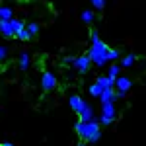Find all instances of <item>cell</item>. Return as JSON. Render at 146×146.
Returning <instances> with one entry per match:
<instances>
[{
  "instance_id": "6da1fadb",
  "label": "cell",
  "mask_w": 146,
  "mask_h": 146,
  "mask_svg": "<svg viewBox=\"0 0 146 146\" xmlns=\"http://www.w3.org/2000/svg\"><path fill=\"white\" fill-rule=\"evenodd\" d=\"M90 39H92V47H90V51H88V56H90L92 64H96V66H105L107 62H113V60L121 58V53H119L117 49H109V47L100 39V35L96 33V31L90 33Z\"/></svg>"
},
{
  "instance_id": "7a4b0ae2",
  "label": "cell",
  "mask_w": 146,
  "mask_h": 146,
  "mask_svg": "<svg viewBox=\"0 0 146 146\" xmlns=\"http://www.w3.org/2000/svg\"><path fill=\"white\" fill-rule=\"evenodd\" d=\"M76 133L82 140H88V142H98L101 138V125L98 119H92V121H78L76 123Z\"/></svg>"
},
{
  "instance_id": "30bf717a",
  "label": "cell",
  "mask_w": 146,
  "mask_h": 146,
  "mask_svg": "<svg viewBox=\"0 0 146 146\" xmlns=\"http://www.w3.org/2000/svg\"><path fill=\"white\" fill-rule=\"evenodd\" d=\"M135 62H136V55H133V53H129V55H125L123 58H121L119 66H121V68H129V66H133Z\"/></svg>"
},
{
  "instance_id": "ffe728a7",
  "label": "cell",
  "mask_w": 146,
  "mask_h": 146,
  "mask_svg": "<svg viewBox=\"0 0 146 146\" xmlns=\"http://www.w3.org/2000/svg\"><path fill=\"white\" fill-rule=\"evenodd\" d=\"M92 2V6L96 8V10H103L105 8V0H90Z\"/></svg>"
},
{
  "instance_id": "7c38bea8",
  "label": "cell",
  "mask_w": 146,
  "mask_h": 146,
  "mask_svg": "<svg viewBox=\"0 0 146 146\" xmlns=\"http://www.w3.org/2000/svg\"><path fill=\"white\" fill-rule=\"evenodd\" d=\"M18 62H20V68H22V70H27V68H29V64H31V56L27 55V53H20Z\"/></svg>"
},
{
  "instance_id": "277c9868",
  "label": "cell",
  "mask_w": 146,
  "mask_h": 146,
  "mask_svg": "<svg viewBox=\"0 0 146 146\" xmlns=\"http://www.w3.org/2000/svg\"><path fill=\"white\" fill-rule=\"evenodd\" d=\"M131 86H133V82L131 78H127V76H117L115 78V96L117 98H125V94L131 90Z\"/></svg>"
},
{
  "instance_id": "8fae6325",
  "label": "cell",
  "mask_w": 146,
  "mask_h": 146,
  "mask_svg": "<svg viewBox=\"0 0 146 146\" xmlns=\"http://www.w3.org/2000/svg\"><path fill=\"white\" fill-rule=\"evenodd\" d=\"M78 117H80V121H92V119H96V117H94V109H92L90 103H88V105L84 107V111L80 113Z\"/></svg>"
},
{
  "instance_id": "2e32d148",
  "label": "cell",
  "mask_w": 146,
  "mask_h": 146,
  "mask_svg": "<svg viewBox=\"0 0 146 146\" xmlns=\"http://www.w3.org/2000/svg\"><path fill=\"white\" fill-rule=\"evenodd\" d=\"M107 76H109V78H117V76H121V66H119V64H111Z\"/></svg>"
},
{
  "instance_id": "52a82bcc",
  "label": "cell",
  "mask_w": 146,
  "mask_h": 146,
  "mask_svg": "<svg viewBox=\"0 0 146 146\" xmlns=\"http://www.w3.org/2000/svg\"><path fill=\"white\" fill-rule=\"evenodd\" d=\"M41 88L45 92H51L56 88V78L53 72H43V76H41Z\"/></svg>"
},
{
  "instance_id": "d6986e66",
  "label": "cell",
  "mask_w": 146,
  "mask_h": 146,
  "mask_svg": "<svg viewBox=\"0 0 146 146\" xmlns=\"http://www.w3.org/2000/svg\"><path fill=\"white\" fill-rule=\"evenodd\" d=\"M82 22H86V23L94 22V10H84L82 12Z\"/></svg>"
},
{
  "instance_id": "9c48e42d",
  "label": "cell",
  "mask_w": 146,
  "mask_h": 146,
  "mask_svg": "<svg viewBox=\"0 0 146 146\" xmlns=\"http://www.w3.org/2000/svg\"><path fill=\"white\" fill-rule=\"evenodd\" d=\"M115 100H117V96H115V88H107V90L101 92V96H100L101 103H109V101H115Z\"/></svg>"
},
{
  "instance_id": "9a60e30c",
  "label": "cell",
  "mask_w": 146,
  "mask_h": 146,
  "mask_svg": "<svg viewBox=\"0 0 146 146\" xmlns=\"http://www.w3.org/2000/svg\"><path fill=\"white\" fill-rule=\"evenodd\" d=\"M14 18V12L8 6H0V20H12Z\"/></svg>"
},
{
  "instance_id": "603a6c76",
  "label": "cell",
  "mask_w": 146,
  "mask_h": 146,
  "mask_svg": "<svg viewBox=\"0 0 146 146\" xmlns=\"http://www.w3.org/2000/svg\"><path fill=\"white\" fill-rule=\"evenodd\" d=\"M2 146H12V142H4V144H2Z\"/></svg>"
},
{
  "instance_id": "cb8c5ba5",
  "label": "cell",
  "mask_w": 146,
  "mask_h": 146,
  "mask_svg": "<svg viewBox=\"0 0 146 146\" xmlns=\"http://www.w3.org/2000/svg\"><path fill=\"white\" fill-rule=\"evenodd\" d=\"M76 146H84V144H82V142H80V144H76Z\"/></svg>"
},
{
  "instance_id": "7402d4cb",
  "label": "cell",
  "mask_w": 146,
  "mask_h": 146,
  "mask_svg": "<svg viewBox=\"0 0 146 146\" xmlns=\"http://www.w3.org/2000/svg\"><path fill=\"white\" fill-rule=\"evenodd\" d=\"M72 62H74V56H66L64 58V64H72Z\"/></svg>"
},
{
  "instance_id": "44dd1931",
  "label": "cell",
  "mask_w": 146,
  "mask_h": 146,
  "mask_svg": "<svg viewBox=\"0 0 146 146\" xmlns=\"http://www.w3.org/2000/svg\"><path fill=\"white\" fill-rule=\"evenodd\" d=\"M4 58H6V47H2V45H0V62H2Z\"/></svg>"
},
{
  "instance_id": "5b68a950",
  "label": "cell",
  "mask_w": 146,
  "mask_h": 146,
  "mask_svg": "<svg viewBox=\"0 0 146 146\" xmlns=\"http://www.w3.org/2000/svg\"><path fill=\"white\" fill-rule=\"evenodd\" d=\"M74 70H78L80 74H86L92 66V60L88 55H80V56H74V62H72Z\"/></svg>"
},
{
  "instance_id": "ba28073f",
  "label": "cell",
  "mask_w": 146,
  "mask_h": 146,
  "mask_svg": "<svg viewBox=\"0 0 146 146\" xmlns=\"http://www.w3.org/2000/svg\"><path fill=\"white\" fill-rule=\"evenodd\" d=\"M0 33L4 35V37H14L16 35V29H14L12 20H0Z\"/></svg>"
},
{
  "instance_id": "ac0fdd59",
  "label": "cell",
  "mask_w": 146,
  "mask_h": 146,
  "mask_svg": "<svg viewBox=\"0 0 146 146\" xmlns=\"http://www.w3.org/2000/svg\"><path fill=\"white\" fill-rule=\"evenodd\" d=\"M25 29L29 31V35L33 37V35H37V31H39V25L35 22H29V23H25Z\"/></svg>"
},
{
  "instance_id": "5bb4252c",
  "label": "cell",
  "mask_w": 146,
  "mask_h": 146,
  "mask_svg": "<svg viewBox=\"0 0 146 146\" xmlns=\"http://www.w3.org/2000/svg\"><path fill=\"white\" fill-rule=\"evenodd\" d=\"M88 92H90V96H94V98H100L101 92H103V86H101L100 82H94L90 88H88Z\"/></svg>"
},
{
  "instance_id": "e0dca14e",
  "label": "cell",
  "mask_w": 146,
  "mask_h": 146,
  "mask_svg": "<svg viewBox=\"0 0 146 146\" xmlns=\"http://www.w3.org/2000/svg\"><path fill=\"white\" fill-rule=\"evenodd\" d=\"M16 37H18L20 41H29V39H31V35H29V31H27L25 27H23V29H20V31L16 33Z\"/></svg>"
},
{
  "instance_id": "4fadbf2b",
  "label": "cell",
  "mask_w": 146,
  "mask_h": 146,
  "mask_svg": "<svg viewBox=\"0 0 146 146\" xmlns=\"http://www.w3.org/2000/svg\"><path fill=\"white\" fill-rule=\"evenodd\" d=\"M96 82H100L101 86H103V90H107V88H113V86H115V78H109V76H100Z\"/></svg>"
},
{
  "instance_id": "8992f818",
  "label": "cell",
  "mask_w": 146,
  "mask_h": 146,
  "mask_svg": "<svg viewBox=\"0 0 146 146\" xmlns=\"http://www.w3.org/2000/svg\"><path fill=\"white\" fill-rule=\"evenodd\" d=\"M68 103H70V107H72V111L76 113V115H80V113L84 111V107L88 105V101L84 100V98H80L78 94H74V96H70V100H68Z\"/></svg>"
},
{
  "instance_id": "3957f363",
  "label": "cell",
  "mask_w": 146,
  "mask_h": 146,
  "mask_svg": "<svg viewBox=\"0 0 146 146\" xmlns=\"http://www.w3.org/2000/svg\"><path fill=\"white\" fill-rule=\"evenodd\" d=\"M117 117V109H115V101H109V103H101V113H100V125L107 127L111 125Z\"/></svg>"
}]
</instances>
